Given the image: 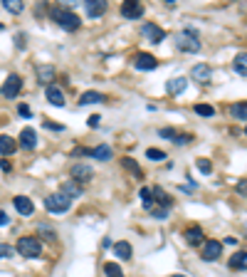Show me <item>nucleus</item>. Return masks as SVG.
Masks as SVG:
<instances>
[{"label": "nucleus", "mask_w": 247, "mask_h": 277, "mask_svg": "<svg viewBox=\"0 0 247 277\" xmlns=\"http://www.w3.org/2000/svg\"><path fill=\"white\" fill-rule=\"evenodd\" d=\"M37 230H40V237H42V240H57V233L50 225H40Z\"/></svg>", "instance_id": "obj_32"}, {"label": "nucleus", "mask_w": 247, "mask_h": 277, "mask_svg": "<svg viewBox=\"0 0 247 277\" xmlns=\"http://www.w3.org/2000/svg\"><path fill=\"white\" fill-rule=\"evenodd\" d=\"M121 15L129 18V20H139L144 15V5L136 3V0H126V3L121 5Z\"/></svg>", "instance_id": "obj_10"}, {"label": "nucleus", "mask_w": 247, "mask_h": 277, "mask_svg": "<svg viewBox=\"0 0 247 277\" xmlns=\"http://www.w3.org/2000/svg\"><path fill=\"white\" fill-rule=\"evenodd\" d=\"M141 32H144V37H148V43H153V45H161L163 37H166V32H163L156 22H146L141 27Z\"/></svg>", "instance_id": "obj_7"}, {"label": "nucleus", "mask_w": 247, "mask_h": 277, "mask_svg": "<svg viewBox=\"0 0 247 277\" xmlns=\"http://www.w3.org/2000/svg\"><path fill=\"white\" fill-rule=\"evenodd\" d=\"M178 146H185V144H190V136H185V134H176V139H173Z\"/></svg>", "instance_id": "obj_38"}, {"label": "nucleus", "mask_w": 247, "mask_h": 277, "mask_svg": "<svg viewBox=\"0 0 247 277\" xmlns=\"http://www.w3.org/2000/svg\"><path fill=\"white\" fill-rule=\"evenodd\" d=\"M69 176H72L74 183H89L92 176H94V171H92L89 164H74V166L69 169Z\"/></svg>", "instance_id": "obj_6"}, {"label": "nucleus", "mask_w": 247, "mask_h": 277, "mask_svg": "<svg viewBox=\"0 0 247 277\" xmlns=\"http://www.w3.org/2000/svg\"><path fill=\"white\" fill-rule=\"evenodd\" d=\"M15 151H18V141L13 136L0 134V153H3V156H13Z\"/></svg>", "instance_id": "obj_18"}, {"label": "nucleus", "mask_w": 247, "mask_h": 277, "mask_svg": "<svg viewBox=\"0 0 247 277\" xmlns=\"http://www.w3.org/2000/svg\"><path fill=\"white\" fill-rule=\"evenodd\" d=\"M0 169H3V171L8 173V171H10V164H8V161H0Z\"/></svg>", "instance_id": "obj_47"}, {"label": "nucleus", "mask_w": 247, "mask_h": 277, "mask_svg": "<svg viewBox=\"0 0 247 277\" xmlns=\"http://www.w3.org/2000/svg\"><path fill=\"white\" fill-rule=\"evenodd\" d=\"M230 114L237 119V122H247V102H235L230 107Z\"/></svg>", "instance_id": "obj_26"}, {"label": "nucleus", "mask_w": 247, "mask_h": 277, "mask_svg": "<svg viewBox=\"0 0 247 277\" xmlns=\"http://www.w3.org/2000/svg\"><path fill=\"white\" fill-rule=\"evenodd\" d=\"M114 253H116L119 260H131V255H134V250H131L129 243H116L114 245Z\"/></svg>", "instance_id": "obj_27"}, {"label": "nucleus", "mask_w": 247, "mask_h": 277, "mask_svg": "<svg viewBox=\"0 0 247 277\" xmlns=\"http://www.w3.org/2000/svg\"><path fill=\"white\" fill-rule=\"evenodd\" d=\"M235 188H237V193H240V195H247V178L237 181V186H235Z\"/></svg>", "instance_id": "obj_39"}, {"label": "nucleus", "mask_w": 247, "mask_h": 277, "mask_svg": "<svg viewBox=\"0 0 247 277\" xmlns=\"http://www.w3.org/2000/svg\"><path fill=\"white\" fill-rule=\"evenodd\" d=\"M18 253H20L22 257H40V255H42L40 237H30V235L20 237V240H18Z\"/></svg>", "instance_id": "obj_3"}, {"label": "nucleus", "mask_w": 247, "mask_h": 277, "mask_svg": "<svg viewBox=\"0 0 247 277\" xmlns=\"http://www.w3.org/2000/svg\"><path fill=\"white\" fill-rule=\"evenodd\" d=\"M245 134H247V127H245Z\"/></svg>", "instance_id": "obj_50"}, {"label": "nucleus", "mask_w": 247, "mask_h": 277, "mask_svg": "<svg viewBox=\"0 0 247 277\" xmlns=\"http://www.w3.org/2000/svg\"><path fill=\"white\" fill-rule=\"evenodd\" d=\"M20 89H22V79H20L18 74H10V77L5 79V85L0 87V94H3L5 99H15V97L20 94Z\"/></svg>", "instance_id": "obj_5"}, {"label": "nucleus", "mask_w": 247, "mask_h": 277, "mask_svg": "<svg viewBox=\"0 0 247 277\" xmlns=\"http://www.w3.org/2000/svg\"><path fill=\"white\" fill-rule=\"evenodd\" d=\"M134 67H136V69H141V72H151V69H156V67H158V60H156L153 55L139 52V55L134 57Z\"/></svg>", "instance_id": "obj_9"}, {"label": "nucleus", "mask_w": 247, "mask_h": 277, "mask_svg": "<svg viewBox=\"0 0 247 277\" xmlns=\"http://www.w3.org/2000/svg\"><path fill=\"white\" fill-rule=\"evenodd\" d=\"M99 122H102V116H99V114H92V116H89V122H87V124H89L92 129H97V127H99Z\"/></svg>", "instance_id": "obj_40"}, {"label": "nucleus", "mask_w": 247, "mask_h": 277, "mask_svg": "<svg viewBox=\"0 0 247 277\" xmlns=\"http://www.w3.org/2000/svg\"><path fill=\"white\" fill-rule=\"evenodd\" d=\"M45 129H52V131H62L64 127H60V124H52V122H45Z\"/></svg>", "instance_id": "obj_42"}, {"label": "nucleus", "mask_w": 247, "mask_h": 277, "mask_svg": "<svg viewBox=\"0 0 247 277\" xmlns=\"http://www.w3.org/2000/svg\"><path fill=\"white\" fill-rule=\"evenodd\" d=\"M176 47L181 50V52H190V55H195V52H200V37L195 35V30H181L178 35H176Z\"/></svg>", "instance_id": "obj_2"}, {"label": "nucleus", "mask_w": 247, "mask_h": 277, "mask_svg": "<svg viewBox=\"0 0 247 277\" xmlns=\"http://www.w3.org/2000/svg\"><path fill=\"white\" fill-rule=\"evenodd\" d=\"M195 114H200V116H213L215 109H213L210 104H198V107H195Z\"/></svg>", "instance_id": "obj_35"}, {"label": "nucleus", "mask_w": 247, "mask_h": 277, "mask_svg": "<svg viewBox=\"0 0 247 277\" xmlns=\"http://www.w3.org/2000/svg\"><path fill=\"white\" fill-rule=\"evenodd\" d=\"M121 164H124V169H126V171H129V173H131V176H134L136 181H141V178H144V171L139 169V164L134 161V158H131V156H126V158H124V161H121Z\"/></svg>", "instance_id": "obj_24"}, {"label": "nucleus", "mask_w": 247, "mask_h": 277, "mask_svg": "<svg viewBox=\"0 0 247 277\" xmlns=\"http://www.w3.org/2000/svg\"><path fill=\"white\" fill-rule=\"evenodd\" d=\"M3 225H8V213L0 211V228H3Z\"/></svg>", "instance_id": "obj_44"}, {"label": "nucleus", "mask_w": 247, "mask_h": 277, "mask_svg": "<svg viewBox=\"0 0 247 277\" xmlns=\"http://www.w3.org/2000/svg\"><path fill=\"white\" fill-rule=\"evenodd\" d=\"M171 277H185V275H171Z\"/></svg>", "instance_id": "obj_49"}, {"label": "nucleus", "mask_w": 247, "mask_h": 277, "mask_svg": "<svg viewBox=\"0 0 247 277\" xmlns=\"http://www.w3.org/2000/svg\"><path fill=\"white\" fill-rule=\"evenodd\" d=\"M50 18L62 27V30H67V32H74V30H79L82 27V20L69 10V8H50Z\"/></svg>", "instance_id": "obj_1"}, {"label": "nucleus", "mask_w": 247, "mask_h": 277, "mask_svg": "<svg viewBox=\"0 0 247 277\" xmlns=\"http://www.w3.org/2000/svg\"><path fill=\"white\" fill-rule=\"evenodd\" d=\"M158 134H161V139H176V131L173 129H161Z\"/></svg>", "instance_id": "obj_41"}, {"label": "nucleus", "mask_w": 247, "mask_h": 277, "mask_svg": "<svg viewBox=\"0 0 247 277\" xmlns=\"http://www.w3.org/2000/svg\"><path fill=\"white\" fill-rule=\"evenodd\" d=\"M183 237H185V243H188V245H193V248H198V245L205 240V235H203V230H200V228H188Z\"/></svg>", "instance_id": "obj_20"}, {"label": "nucleus", "mask_w": 247, "mask_h": 277, "mask_svg": "<svg viewBox=\"0 0 247 277\" xmlns=\"http://www.w3.org/2000/svg\"><path fill=\"white\" fill-rule=\"evenodd\" d=\"M87 156H92L94 161H109V158L114 156V151L106 146V144H102V146H97V149H89V153Z\"/></svg>", "instance_id": "obj_19"}, {"label": "nucleus", "mask_w": 247, "mask_h": 277, "mask_svg": "<svg viewBox=\"0 0 247 277\" xmlns=\"http://www.w3.org/2000/svg\"><path fill=\"white\" fill-rule=\"evenodd\" d=\"M232 67H235V72H237V74H242V77H247V52H240V55L235 57V62H232Z\"/></svg>", "instance_id": "obj_28"}, {"label": "nucleus", "mask_w": 247, "mask_h": 277, "mask_svg": "<svg viewBox=\"0 0 247 277\" xmlns=\"http://www.w3.org/2000/svg\"><path fill=\"white\" fill-rule=\"evenodd\" d=\"M60 193H62V195H67L69 201H72V198H79V195H82V186H79V183H74V181H64V183H62V188H60Z\"/></svg>", "instance_id": "obj_21"}, {"label": "nucleus", "mask_w": 247, "mask_h": 277, "mask_svg": "<svg viewBox=\"0 0 247 277\" xmlns=\"http://www.w3.org/2000/svg\"><path fill=\"white\" fill-rule=\"evenodd\" d=\"M185 87H188V79H185V77H176V79H171V82L166 85L168 94H181Z\"/></svg>", "instance_id": "obj_25"}, {"label": "nucleus", "mask_w": 247, "mask_h": 277, "mask_svg": "<svg viewBox=\"0 0 247 277\" xmlns=\"http://www.w3.org/2000/svg\"><path fill=\"white\" fill-rule=\"evenodd\" d=\"M104 275L106 277H124V272H121V267L116 262H106L104 265Z\"/></svg>", "instance_id": "obj_31"}, {"label": "nucleus", "mask_w": 247, "mask_h": 277, "mask_svg": "<svg viewBox=\"0 0 247 277\" xmlns=\"http://www.w3.org/2000/svg\"><path fill=\"white\" fill-rule=\"evenodd\" d=\"M18 146H20V149H25V151H32V149L37 146V134H35V129H30V127H25V129L20 131V139H18Z\"/></svg>", "instance_id": "obj_11"}, {"label": "nucleus", "mask_w": 247, "mask_h": 277, "mask_svg": "<svg viewBox=\"0 0 247 277\" xmlns=\"http://www.w3.org/2000/svg\"><path fill=\"white\" fill-rule=\"evenodd\" d=\"M102 102H106V97L102 92H84V94L79 97V104L82 107H87V104H102Z\"/></svg>", "instance_id": "obj_22"}, {"label": "nucleus", "mask_w": 247, "mask_h": 277, "mask_svg": "<svg viewBox=\"0 0 247 277\" xmlns=\"http://www.w3.org/2000/svg\"><path fill=\"white\" fill-rule=\"evenodd\" d=\"M13 248L10 245H5V243H0V257H13Z\"/></svg>", "instance_id": "obj_36"}, {"label": "nucleus", "mask_w": 247, "mask_h": 277, "mask_svg": "<svg viewBox=\"0 0 247 277\" xmlns=\"http://www.w3.org/2000/svg\"><path fill=\"white\" fill-rule=\"evenodd\" d=\"M190 77L195 79V82H208V79L213 77V69H210L208 64H195V67L190 69Z\"/></svg>", "instance_id": "obj_16"}, {"label": "nucleus", "mask_w": 247, "mask_h": 277, "mask_svg": "<svg viewBox=\"0 0 247 277\" xmlns=\"http://www.w3.org/2000/svg\"><path fill=\"white\" fill-rule=\"evenodd\" d=\"M18 114L25 116V119H30V116H32V109H30L27 104H20V107H18Z\"/></svg>", "instance_id": "obj_37"}, {"label": "nucleus", "mask_w": 247, "mask_h": 277, "mask_svg": "<svg viewBox=\"0 0 247 277\" xmlns=\"http://www.w3.org/2000/svg\"><path fill=\"white\" fill-rule=\"evenodd\" d=\"M45 208H47L50 213H67V211L72 208V201L57 191V193H50V195L45 198Z\"/></svg>", "instance_id": "obj_4"}, {"label": "nucleus", "mask_w": 247, "mask_h": 277, "mask_svg": "<svg viewBox=\"0 0 247 277\" xmlns=\"http://www.w3.org/2000/svg\"><path fill=\"white\" fill-rule=\"evenodd\" d=\"M225 243H227V245H237V237H232V235H227V237H225Z\"/></svg>", "instance_id": "obj_45"}, {"label": "nucleus", "mask_w": 247, "mask_h": 277, "mask_svg": "<svg viewBox=\"0 0 247 277\" xmlns=\"http://www.w3.org/2000/svg\"><path fill=\"white\" fill-rule=\"evenodd\" d=\"M230 267L232 270H247V250H237L230 257Z\"/></svg>", "instance_id": "obj_23"}, {"label": "nucleus", "mask_w": 247, "mask_h": 277, "mask_svg": "<svg viewBox=\"0 0 247 277\" xmlns=\"http://www.w3.org/2000/svg\"><path fill=\"white\" fill-rule=\"evenodd\" d=\"M151 213H153V215H156L158 220H163V218H166V215H168V211H163V208H161V211H151Z\"/></svg>", "instance_id": "obj_43"}, {"label": "nucleus", "mask_w": 247, "mask_h": 277, "mask_svg": "<svg viewBox=\"0 0 247 277\" xmlns=\"http://www.w3.org/2000/svg\"><path fill=\"white\" fill-rule=\"evenodd\" d=\"M18 47H25V35H18Z\"/></svg>", "instance_id": "obj_46"}, {"label": "nucleus", "mask_w": 247, "mask_h": 277, "mask_svg": "<svg viewBox=\"0 0 247 277\" xmlns=\"http://www.w3.org/2000/svg\"><path fill=\"white\" fill-rule=\"evenodd\" d=\"M35 72H37V82H42L45 87H50V82L55 79V67H50V64H37Z\"/></svg>", "instance_id": "obj_13"}, {"label": "nucleus", "mask_w": 247, "mask_h": 277, "mask_svg": "<svg viewBox=\"0 0 247 277\" xmlns=\"http://www.w3.org/2000/svg\"><path fill=\"white\" fill-rule=\"evenodd\" d=\"M153 191V203H161L163 206V211H171V206H173V198L166 193V191H163V188H151Z\"/></svg>", "instance_id": "obj_14"}, {"label": "nucleus", "mask_w": 247, "mask_h": 277, "mask_svg": "<svg viewBox=\"0 0 247 277\" xmlns=\"http://www.w3.org/2000/svg\"><path fill=\"white\" fill-rule=\"evenodd\" d=\"M84 10H87L89 18H102L106 13V3L104 0H89V3L84 5Z\"/></svg>", "instance_id": "obj_17"}, {"label": "nucleus", "mask_w": 247, "mask_h": 277, "mask_svg": "<svg viewBox=\"0 0 247 277\" xmlns=\"http://www.w3.org/2000/svg\"><path fill=\"white\" fill-rule=\"evenodd\" d=\"M198 171L208 176V173H213V164L208 161V158H198Z\"/></svg>", "instance_id": "obj_34"}, {"label": "nucleus", "mask_w": 247, "mask_h": 277, "mask_svg": "<svg viewBox=\"0 0 247 277\" xmlns=\"http://www.w3.org/2000/svg\"><path fill=\"white\" fill-rule=\"evenodd\" d=\"M45 97H47V102H50L52 107H64V94H62V89H60V87L50 85V87L45 89Z\"/></svg>", "instance_id": "obj_15"}, {"label": "nucleus", "mask_w": 247, "mask_h": 277, "mask_svg": "<svg viewBox=\"0 0 247 277\" xmlns=\"http://www.w3.org/2000/svg\"><path fill=\"white\" fill-rule=\"evenodd\" d=\"M141 198H144V208L146 211H153V191L151 188H141Z\"/></svg>", "instance_id": "obj_30"}, {"label": "nucleus", "mask_w": 247, "mask_h": 277, "mask_svg": "<svg viewBox=\"0 0 247 277\" xmlns=\"http://www.w3.org/2000/svg\"><path fill=\"white\" fill-rule=\"evenodd\" d=\"M146 158H151V161H163L166 153H163L161 149H146Z\"/></svg>", "instance_id": "obj_33"}, {"label": "nucleus", "mask_w": 247, "mask_h": 277, "mask_svg": "<svg viewBox=\"0 0 247 277\" xmlns=\"http://www.w3.org/2000/svg\"><path fill=\"white\" fill-rule=\"evenodd\" d=\"M13 206H15V211H18L20 215H32V213H35V203L30 201L27 195H15V198H13Z\"/></svg>", "instance_id": "obj_12"}, {"label": "nucleus", "mask_w": 247, "mask_h": 277, "mask_svg": "<svg viewBox=\"0 0 247 277\" xmlns=\"http://www.w3.org/2000/svg\"><path fill=\"white\" fill-rule=\"evenodd\" d=\"M3 8H5L8 13H13V15H20V13L25 10V3H22V0H5Z\"/></svg>", "instance_id": "obj_29"}, {"label": "nucleus", "mask_w": 247, "mask_h": 277, "mask_svg": "<svg viewBox=\"0 0 247 277\" xmlns=\"http://www.w3.org/2000/svg\"><path fill=\"white\" fill-rule=\"evenodd\" d=\"M220 255H223V243H218V240H208V243L203 245V260L215 262V260H220Z\"/></svg>", "instance_id": "obj_8"}, {"label": "nucleus", "mask_w": 247, "mask_h": 277, "mask_svg": "<svg viewBox=\"0 0 247 277\" xmlns=\"http://www.w3.org/2000/svg\"><path fill=\"white\" fill-rule=\"evenodd\" d=\"M104 248H114V243H111V237H104V243H102Z\"/></svg>", "instance_id": "obj_48"}]
</instances>
